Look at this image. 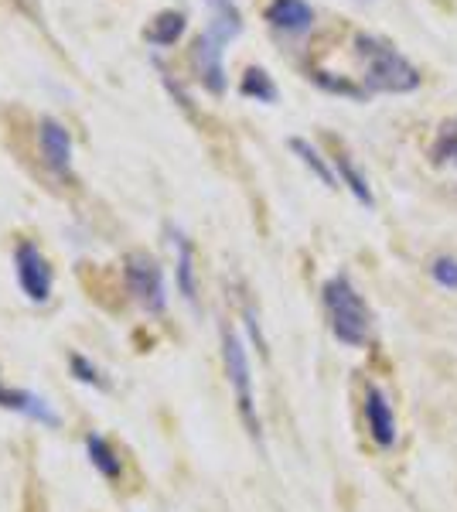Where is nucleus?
Listing matches in <instances>:
<instances>
[{"label":"nucleus","instance_id":"nucleus-10","mask_svg":"<svg viewBox=\"0 0 457 512\" xmlns=\"http://www.w3.org/2000/svg\"><path fill=\"white\" fill-rule=\"evenodd\" d=\"M171 250H174V280H178V291L188 304L198 301V277H195V246L181 229H168Z\"/></svg>","mask_w":457,"mask_h":512},{"label":"nucleus","instance_id":"nucleus-4","mask_svg":"<svg viewBox=\"0 0 457 512\" xmlns=\"http://www.w3.org/2000/svg\"><path fill=\"white\" fill-rule=\"evenodd\" d=\"M222 359H226V376L236 396L239 417H243L246 431L260 437V414H256V393H253V369H249V352L243 338L232 325H222Z\"/></svg>","mask_w":457,"mask_h":512},{"label":"nucleus","instance_id":"nucleus-8","mask_svg":"<svg viewBox=\"0 0 457 512\" xmlns=\"http://www.w3.org/2000/svg\"><path fill=\"white\" fill-rule=\"evenodd\" d=\"M263 18L273 31L290 38H301L314 28V7L307 0H270Z\"/></svg>","mask_w":457,"mask_h":512},{"label":"nucleus","instance_id":"nucleus-7","mask_svg":"<svg viewBox=\"0 0 457 512\" xmlns=\"http://www.w3.org/2000/svg\"><path fill=\"white\" fill-rule=\"evenodd\" d=\"M38 140H41V158L55 175H69L72 171V134L62 120L45 117L38 123Z\"/></svg>","mask_w":457,"mask_h":512},{"label":"nucleus","instance_id":"nucleus-6","mask_svg":"<svg viewBox=\"0 0 457 512\" xmlns=\"http://www.w3.org/2000/svg\"><path fill=\"white\" fill-rule=\"evenodd\" d=\"M14 270H18L21 291L28 294L31 301L45 304L48 297H52L55 274H52V267H48L45 253H41L35 243H18V250H14Z\"/></svg>","mask_w":457,"mask_h":512},{"label":"nucleus","instance_id":"nucleus-16","mask_svg":"<svg viewBox=\"0 0 457 512\" xmlns=\"http://www.w3.org/2000/svg\"><path fill=\"white\" fill-rule=\"evenodd\" d=\"M311 82L318 89H324V93H335V96H348V99H355V103H362L365 96V86H355L352 79H345V76H335V72H324V69H314L311 72Z\"/></svg>","mask_w":457,"mask_h":512},{"label":"nucleus","instance_id":"nucleus-15","mask_svg":"<svg viewBox=\"0 0 457 512\" xmlns=\"http://www.w3.org/2000/svg\"><path fill=\"white\" fill-rule=\"evenodd\" d=\"M239 93L246 99H256V103H277L280 99V89L277 82L267 69H260V65H249L243 72V79H239Z\"/></svg>","mask_w":457,"mask_h":512},{"label":"nucleus","instance_id":"nucleus-13","mask_svg":"<svg viewBox=\"0 0 457 512\" xmlns=\"http://www.w3.org/2000/svg\"><path fill=\"white\" fill-rule=\"evenodd\" d=\"M335 168H338V175H342L345 188H348V192L355 195V202H359V205H365V209H372V205H376V198H372L369 178H365V171L359 168V164L352 161V154L338 151V154H335Z\"/></svg>","mask_w":457,"mask_h":512},{"label":"nucleus","instance_id":"nucleus-3","mask_svg":"<svg viewBox=\"0 0 457 512\" xmlns=\"http://www.w3.org/2000/svg\"><path fill=\"white\" fill-rule=\"evenodd\" d=\"M321 301L324 311H328L331 332L342 345H352V349H362L372 335V311L365 304V297L355 291V284L345 274H335L324 280L321 287Z\"/></svg>","mask_w":457,"mask_h":512},{"label":"nucleus","instance_id":"nucleus-14","mask_svg":"<svg viewBox=\"0 0 457 512\" xmlns=\"http://www.w3.org/2000/svg\"><path fill=\"white\" fill-rule=\"evenodd\" d=\"M287 144H290V151H294L297 158H301V164H304V168L311 171L314 178H321V185H324V188H338V178H335V171L328 168V161L321 158V151H318V147L311 144V140H304V137H290Z\"/></svg>","mask_w":457,"mask_h":512},{"label":"nucleus","instance_id":"nucleus-18","mask_svg":"<svg viewBox=\"0 0 457 512\" xmlns=\"http://www.w3.org/2000/svg\"><path fill=\"white\" fill-rule=\"evenodd\" d=\"M430 277H434L444 291H457V256H434Z\"/></svg>","mask_w":457,"mask_h":512},{"label":"nucleus","instance_id":"nucleus-12","mask_svg":"<svg viewBox=\"0 0 457 512\" xmlns=\"http://www.w3.org/2000/svg\"><path fill=\"white\" fill-rule=\"evenodd\" d=\"M185 28H188L185 11H174V7H168V11H161L144 28V41H147V45H154V48H171L174 41L185 35Z\"/></svg>","mask_w":457,"mask_h":512},{"label":"nucleus","instance_id":"nucleus-5","mask_svg":"<svg viewBox=\"0 0 457 512\" xmlns=\"http://www.w3.org/2000/svg\"><path fill=\"white\" fill-rule=\"evenodd\" d=\"M123 280H127L130 297H134L144 311L157 315V311L168 308V284H164V270L151 253L134 250V253L123 256Z\"/></svg>","mask_w":457,"mask_h":512},{"label":"nucleus","instance_id":"nucleus-1","mask_svg":"<svg viewBox=\"0 0 457 512\" xmlns=\"http://www.w3.org/2000/svg\"><path fill=\"white\" fill-rule=\"evenodd\" d=\"M209 11V24L195 38L191 48V65H195L202 86L212 96H222L229 89L226 76V45L243 35V11L236 7V0H202Z\"/></svg>","mask_w":457,"mask_h":512},{"label":"nucleus","instance_id":"nucleus-2","mask_svg":"<svg viewBox=\"0 0 457 512\" xmlns=\"http://www.w3.org/2000/svg\"><path fill=\"white\" fill-rule=\"evenodd\" d=\"M355 55H359L362 69H365V93L379 96V93H413L420 89V72L379 35H355Z\"/></svg>","mask_w":457,"mask_h":512},{"label":"nucleus","instance_id":"nucleus-9","mask_svg":"<svg viewBox=\"0 0 457 512\" xmlns=\"http://www.w3.org/2000/svg\"><path fill=\"white\" fill-rule=\"evenodd\" d=\"M365 420H369V434L379 448H393L396 444V414L389 396L379 390V386H369L365 390Z\"/></svg>","mask_w":457,"mask_h":512},{"label":"nucleus","instance_id":"nucleus-19","mask_svg":"<svg viewBox=\"0 0 457 512\" xmlns=\"http://www.w3.org/2000/svg\"><path fill=\"white\" fill-rule=\"evenodd\" d=\"M72 373H76L79 383L96 386V390H106V379H103V373H99L96 366H89L86 355H72Z\"/></svg>","mask_w":457,"mask_h":512},{"label":"nucleus","instance_id":"nucleus-17","mask_svg":"<svg viewBox=\"0 0 457 512\" xmlns=\"http://www.w3.org/2000/svg\"><path fill=\"white\" fill-rule=\"evenodd\" d=\"M86 451H89V461L99 468V475H106V478L120 475V458H116V451L106 444L103 434H89L86 437Z\"/></svg>","mask_w":457,"mask_h":512},{"label":"nucleus","instance_id":"nucleus-11","mask_svg":"<svg viewBox=\"0 0 457 512\" xmlns=\"http://www.w3.org/2000/svg\"><path fill=\"white\" fill-rule=\"evenodd\" d=\"M0 407L18 410V414L38 420V424H45V427H58V414H55V407L45 400V396H38L31 390H7L4 379H0Z\"/></svg>","mask_w":457,"mask_h":512}]
</instances>
